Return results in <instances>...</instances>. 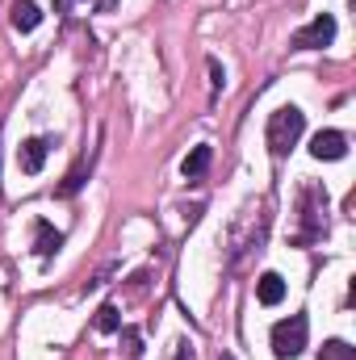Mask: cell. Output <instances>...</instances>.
I'll return each instance as SVG.
<instances>
[{
	"instance_id": "cell-1",
	"label": "cell",
	"mask_w": 356,
	"mask_h": 360,
	"mask_svg": "<svg viewBox=\"0 0 356 360\" xmlns=\"http://www.w3.org/2000/svg\"><path fill=\"white\" fill-rule=\"evenodd\" d=\"M302 130H306V113L298 109V105H281L272 117H268V130H265V139H268V151L281 160L298 139H302Z\"/></svg>"
},
{
	"instance_id": "cell-2",
	"label": "cell",
	"mask_w": 356,
	"mask_h": 360,
	"mask_svg": "<svg viewBox=\"0 0 356 360\" xmlns=\"http://www.w3.org/2000/svg\"><path fill=\"white\" fill-rule=\"evenodd\" d=\"M306 331H310L306 314H289V319H281V323L272 327V356L276 360L302 356V352H306Z\"/></svg>"
},
{
	"instance_id": "cell-3",
	"label": "cell",
	"mask_w": 356,
	"mask_h": 360,
	"mask_svg": "<svg viewBox=\"0 0 356 360\" xmlns=\"http://www.w3.org/2000/svg\"><path fill=\"white\" fill-rule=\"evenodd\" d=\"M331 42H336V17H331V13H319L306 30H298V34L289 38L293 51H319V46H331Z\"/></svg>"
},
{
	"instance_id": "cell-4",
	"label": "cell",
	"mask_w": 356,
	"mask_h": 360,
	"mask_svg": "<svg viewBox=\"0 0 356 360\" xmlns=\"http://www.w3.org/2000/svg\"><path fill=\"white\" fill-rule=\"evenodd\" d=\"M310 155H314V160H344V155H348V139H344L340 130H319V134L310 139Z\"/></svg>"
},
{
	"instance_id": "cell-5",
	"label": "cell",
	"mask_w": 356,
	"mask_h": 360,
	"mask_svg": "<svg viewBox=\"0 0 356 360\" xmlns=\"http://www.w3.org/2000/svg\"><path fill=\"white\" fill-rule=\"evenodd\" d=\"M46 151H51V139H25V143L17 147V164H21V172H25V176H38L42 164H46Z\"/></svg>"
},
{
	"instance_id": "cell-6",
	"label": "cell",
	"mask_w": 356,
	"mask_h": 360,
	"mask_svg": "<svg viewBox=\"0 0 356 360\" xmlns=\"http://www.w3.org/2000/svg\"><path fill=\"white\" fill-rule=\"evenodd\" d=\"M210 160H214V147H210V143L193 147V151L184 155V164H180V176L184 180H201L205 172H210Z\"/></svg>"
},
{
	"instance_id": "cell-7",
	"label": "cell",
	"mask_w": 356,
	"mask_h": 360,
	"mask_svg": "<svg viewBox=\"0 0 356 360\" xmlns=\"http://www.w3.org/2000/svg\"><path fill=\"white\" fill-rule=\"evenodd\" d=\"M59 248H63V235H59L51 222L38 218V222H34V252H38V256H55Z\"/></svg>"
},
{
	"instance_id": "cell-8",
	"label": "cell",
	"mask_w": 356,
	"mask_h": 360,
	"mask_svg": "<svg viewBox=\"0 0 356 360\" xmlns=\"http://www.w3.org/2000/svg\"><path fill=\"white\" fill-rule=\"evenodd\" d=\"M13 25L21 30V34H30V30H38V21H42V13H38V4L34 0H13Z\"/></svg>"
},
{
	"instance_id": "cell-9",
	"label": "cell",
	"mask_w": 356,
	"mask_h": 360,
	"mask_svg": "<svg viewBox=\"0 0 356 360\" xmlns=\"http://www.w3.org/2000/svg\"><path fill=\"white\" fill-rule=\"evenodd\" d=\"M256 297H260V306H276V302L285 297V281H281V272H265V276L256 281Z\"/></svg>"
},
{
	"instance_id": "cell-10",
	"label": "cell",
	"mask_w": 356,
	"mask_h": 360,
	"mask_svg": "<svg viewBox=\"0 0 356 360\" xmlns=\"http://www.w3.org/2000/svg\"><path fill=\"white\" fill-rule=\"evenodd\" d=\"M96 331H101V335L122 331V314H117V306H113V302H105V306L96 310Z\"/></svg>"
},
{
	"instance_id": "cell-11",
	"label": "cell",
	"mask_w": 356,
	"mask_h": 360,
	"mask_svg": "<svg viewBox=\"0 0 356 360\" xmlns=\"http://www.w3.org/2000/svg\"><path fill=\"white\" fill-rule=\"evenodd\" d=\"M319 360H356V348L348 340H327V344L319 348Z\"/></svg>"
},
{
	"instance_id": "cell-12",
	"label": "cell",
	"mask_w": 356,
	"mask_h": 360,
	"mask_svg": "<svg viewBox=\"0 0 356 360\" xmlns=\"http://www.w3.org/2000/svg\"><path fill=\"white\" fill-rule=\"evenodd\" d=\"M122 344H126L130 356H139V331H134V327H122Z\"/></svg>"
},
{
	"instance_id": "cell-13",
	"label": "cell",
	"mask_w": 356,
	"mask_h": 360,
	"mask_svg": "<svg viewBox=\"0 0 356 360\" xmlns=\"http://www.w3.org/2000/svg\"><path fill=\"white\" fill-rule=\"evenodd\" d=\"M177 360H193V348L189 344H177Z\"/></svg>"
},
{
	"instance_id": "cell-14",
	"label": "cell",
	"mask_w": 356,
	"mask_h": 360,
	"mask_svg": "<svg viewBox=\"0 0 356 360\" xmlns=\"http://www.w3.org/2000/svg\"><path fill=\"white\" fill-rule=\"evenodd\" d=\"M68 4H72V0H55V8H59V13H68Z\"/></svg>"
}]
</instances>
